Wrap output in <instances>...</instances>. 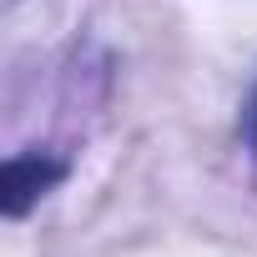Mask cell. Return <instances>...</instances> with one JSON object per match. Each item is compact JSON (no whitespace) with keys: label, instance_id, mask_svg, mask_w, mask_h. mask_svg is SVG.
Returning a JSON list of instances; mask_svg holds the SVG:
<instances>
[{"label":"cell","instance_id":"cell-1","mask_svg":"<svg viewBox=\"0 0 257 257\" xmlns=\"http://www.w3.org/2000/svg\"><path fill=\"white\" fill-rule=\"evenodd\" d=\"M61 177H66V162H56V157H41V152L11 157L0 167V207H6V217H26Z\"/></svg>","mask_w":257,"mask_h":257},{"label":"cell","instance_id":"cell-2","mask_svg":"<svg viewBox=\"0 0 257 257\" xmlns=\"http://www.w3.org/2000/svg\"><path fill=\"white\" fill-rule=\"evenodd\" d=\"M247 142L257 147V91H252V101H247Z\"/></svg>","mask_w":257,"mask_h":257}]
</instances>
